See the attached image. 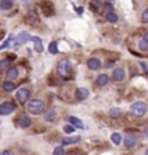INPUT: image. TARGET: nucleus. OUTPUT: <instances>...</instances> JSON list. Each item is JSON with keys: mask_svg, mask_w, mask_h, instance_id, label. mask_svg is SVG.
Masks as SVG:
<instances>
[{"mask_svg": "<svg viewBox=\"0 0 148 155\" xmlns=\"http://www.w3.org/2000/svg\"><path fill=\"white\" fill-rule=\"evenodd\" d=\"M143 40H145V42H147V43H148V32H145V33H144V36H143Z\"/></svg>", "mask_w": 148, "mask_h": 155, "instance_id": "nucleus-32", "label": "nucleus"}, {"mask_svg": "<svg viewBox=\"0 0 148 155\" xmlns=\"http://www.w3.org/2000/svg\"><path fill=\"white\" fill-rule=\"evenodd\" d=\"M104 10H105V13H108V12H112V7H111L109 3H105V5H104Z\"/></svg>", "mask_w": 148, "mask_h": 155, "instance_id": "nucleus-30", "label": "nucleus"}, {"mask_svg": "<svg viewBox=\"0 0 148 155\" xmlns=\"http://www.w3.org/2000/svg\"><path fill=\"white\" fill-rule=\"evenodd\" d=\"M17 125L20 128H29L32 125V119L28 115H20L17 118Z\"/></svg>", "mask_w": 148, "mask_h": 155, "instance_id": "nucleus-8", "label": "nucleus"}, {"mask_svg": "<svg viewBox=\"0 0 148 155\" xmlns=\"http://www.w3.org/2000/svg\"><path fill=\"white\" fill-rule=\"evenodd\" d=\"M13 7V0H2L0 2V9L2 10H9Z\"/></svg>", "mask_w": 148, "mask_h": 155, "instance_id": "nucleus-19", "label": "nucleus"}, {"mask_svg": "<svg viewBox=\"0 0 148 155\" xmlns=\"http://www.w3.org/2000/svg\"><path fill=\"white\" fill-rule=\"evenodd\" d=\"M109 82V76L108 75H105V73H101L96 76V85L98 86H105V85H108Z\"/></svg>", "mask_w": 148, "mask_h": 155, "instance_id": "nucleus-16", "label": "nucleus"}, {"mask_svg": "<svg viewBox=\"0 0 148 155\" xmlns=\"http://www.w3.org/2000/svg\"><path fill=\"white\" fill-rule=\"evenodd\" d=\"M30 38H32V36H30L28 32H20V33H19V36L16 38V40H15V45H13V46L17 49L20 45H25L26 42H29V40H30Z\"/></svg>", "mask_w": 148, "mask_h": 155, "instance_id": "nucleus-6", "label": "nucleus"}, {"mask_svg": "<svg viewBox=\"0 0 148 155\" xmlns=\"http://www.w3.org/2000/svg\"><path fill=\"white\" fill-rule=\"evenodd\" d=\"M52 155H63V145L62 147H56L53 150V154Z\"/></svg>", "mask_w": 148, "mask_h": 155, "instance_id": "nucleus-28", "label": "nucleus"}, {"mask_svg": "<svg viewBox=\"0 0 148 155\" xmlns=\"http://www.w3.org/2000/svg\"><path fill=\"white\" fill-rule=\"evenodd\" d=\"M86 65H88V68L91 71H96V69H99V68L102 66V62L99 61L98 58H91V59H88Z\"/></svg>", "mask_w": 148, "mask_h": 155, "instance_id": "nucleus-10", "label": "nucleus"}, {"mask_svg": "<svg viewBox=\"0 0 148 155\" xmlns=\"http://www.w3.org/2000/svg\"><path fill=\"white\" fill-rule=\"evenodd\" d=\"M0 155H15V154H13V151L6 150V151H3V152H0Z\"/></svg>", "mask_w": 148, "mask_h": 155, "instance_id": "nucleus-31", "label": "nucleus"}, {"mask_svg": "<svg viewBox=\"0 0 148 155\" xmlns=\"http://www.w3.org/2000/svg\"><path fill=\"white\" fill-rule=\"evenodd\" d=\"M49 52L52 55H56V53H59V49H58V43L56 42H52L49 45Z\"/></svg>", "mask_w": 148, "mask_h": 155, "instance_id": "nucleus-24", "label": "nucleus"}, {"mask_svg": "<svg viewBox=\"0 0 148 155\" xmlns=\"http://www.w3.org/2000/svg\"><path fill=\"white\" fill-rule=\"evenodd\" d=\"M6 78H7V81H15L19 78V71H17V68L12 66V68H7V71H6Z\"/></svg>", "mask_w": 148, "mask_h": 155, "instance_id": "nucleus-11", "label": "nucleus"}, {"mask_svg": "<svg viewBox=\"0 0 148 155\" xmlns=\"http://www.w3.org/2000/svg\"><path fill=\"white\" fill-rule=\"evenodd\" d=\"M145 155H148V148H147V151H145Z\"/></svg>", "mask_w": 148, "mask_h": 155, "instance_id": "nucleus-34", "label": "nucleus"}, {"mask_svg": "<svg viewBox=\"0 0 148 155\" xmlns=\"http://www.w3.org/2000/svg\"><path fill=\"white\" fill-rule=\"evenodd\" d=\"M9 65H10V61H9V59H3V61H0V69H7Z\"/></svg>", "mask_w": 148, "mask_h": 155, "instance_id": "nucleus-27", "label": "nucleus"}, {"mask_svg": "<svg viewBox=\"0 0 148 155\" xmlns=\"http://www.w3.org/2000/svg\"><path fill=\"white\" fill-rule=\"evenodd\" d=\"M138 49L141 50V52H148V43L145 40H140L138 42Z\"/></svg>", "mask_w": 148, "mask_h": 155, "instance_id": "nucleus-25", "label": "nucleus"}, {"mask_svg": "<svg viewBox=\"0 0 148 155\" xmlns=\"http://www.w3.org/2000/svg\"><path fill=\"white\" fill-rule=\"evenodd\" d=\"M12 42H13V36H9V39H6V40H5V43L0 45V50L6 49V48H10V46H12Z\"/></svg>", "mask_w": 148, "mask_h": 155, "instance_id": "nucleus-23", "label": "nucleus"}, {"mask_svg": "<svg viewBox=\"0 0 148 155\" xmlns=\"http://www.w3.org/2000/svg\"><path fill=\"white\" fill-rule=\"evenodd\" d=\"M130 111H131V114L134 116H144L145 114H147V104L145 102H143V101H138V102H134L131 105V108H130Z\"/></svg>", "mask_w": 148, "mask_h": 155, "instance_id": "nucleus-2", "label": "nucleus"}, {"mask_svg": "<svg viewBox=\"0 0 148 155\" xmlns=\"http://www.w3.org/2000/svg\"><path fill=\"white\" fill-rule=\"evenodd\" d=\"M15 111H16V106L10 101H6L3 104H0V115H10Z\"/></svg>", "mask_w": 148, "mask_h": 155, "instance_id": "nucleus-4", "label": "nucleus"}, {"mask_svg": "<svg viewBox=\"0 0 148 155\" xmlns=\"http://www.w3.org/2000/svg\"><path fill=\"white\" fill-rule=\"evenodd\" d=\"M68 122H69V124H72L75 128L83 129V122L81 121L79 118H76V116H68Z\"/></svg>", "mask_w": 148, "mask_h": 155, "instance_id": "nucleus-15", "label": "nucleus"}, {"mask_svg": "<svg viewBox=\"0 0 148 155\" xmlns=\"http://www.w3.org/2000/svg\"><path fill=\"white\" fill-rule=\"evenodd\" d=\"M111 141L114 142V145H119L121 141H122V137H121V134L114 132L112 135H111Z\"/></svg>", "mask_w": 148, "mask_h": 155, "instance_id": "nucleus-21", "label": "nucleus"}, {"mask_svg": "<svg viewBox=\"0 0 148 155\" xmlns=\"http://www.w3.org/2000/svg\"><path fill=\"white\" fill-rule=\"evenodd\" d=\"M15 83H13V81H5V82L2 83V89L5 91V92H13L15 91Z\"/></svg>", "mask_w": 148, "mask_h": 155, "instance_id": "nucleus-17", "label": "nucleus"}, {"mask_svg": "<svg viewBox=\"0 0 148 155\" xmlns=\"http://www.w3.org/2000/svg\"><path fill=\"white\" fill-rule=\"evenodd\" d=\"M112 79L115 82H122L125 79V69L124 68H115L112 72Z\"/></svg>", "mask_w": 148, "mask_h": 155, "instance_id": "nucleus-7", "label": "nucleus"}, {"mask_svg": "<svg viewBox=\"0 0 148 155\" xmlns=\"http://www.w3.org/2000/svg\"><path fill=\"white\" fill-rule=\"evenodd\" d=\"M30 40H32L33 45H35V50H36L38 53H42V52H43V45H42L40 38H38V36H32Z\"/></svg>", "mask_w": 148, "mask_h": 155, "instance_id": "nucleus-13", "label": "nucleus"}, {"mask_svg": "<svg viewBox=\"0 0 148 155\" xmlns=\"http://www.w3.org/2000/svg\"><path fill=\"white\" fill-rule=\"evenodd\" d=\"M82 9H83V7H76V13H78V15H82Z\"/></svg>", "mask_w": 148, "mask_h": 155, "instance_id": "nucleus-33", "label": "nucleus"}, {"mask_svg": "<svg viewBox=\"0 0 148 155\" xmlns=\"http://www.w3.org/2000/svg\"><path fill=\"white\" fill-rule=\"evenodd\" d=\"M58 72L62 75V76H69L72 72V63L71 61H68V59H62V61H59V63H58Z\"/></svg>", "mask_w": 148, "mask_h": 155, "instance_id": "nucleus-3", "label": "nucleus"}, {"mask_svg": "<svg viewBox=\"0 0 148 155\" xmlns=\"http://www.w3.org/2000/svg\"><path fill=\"white\" fill-rule=\"evenodd\" d=\"M89 96V91L86 88H78L76 89V99L78 101H85Z\"/></svg>", "mask_w": 148, "mask_h": 155, "instance_id": "nucleus-14", "label": "nucleus"}, {"mask_svg": "<svg viewBox=\"0 0 148 155\" xmlns=\"http://www.w3.org/2000/svg\"><path fill=\"white\" fill-rule=\"evenodd\" d=\"M63 131H65L66 134H72L73 131H75V127H73V125H71V124H66L65 127H63Z\"/></svg>", "mask_w": 148, "mask_h": 155, "instance_id": "nucleus-26", "label": "nucleus"}, {"mask_svg": "<svg viewBox=\"0 0 148 155\" xmlns=\"http://www.w3.org/2000/svg\"><path fill=\"white\" fill-rule=\"evenodd\" d=\"M79 141H81V137H73V138H63V139H62V145L78 144Z\"/></svg>", "mask_w": 148, "mask_h": 155, "instance_id": "nucleus-18", "label": "nucleus"}, {"mask_svg": "<svg viewBox=\"0 0 148 155\" xmlns=\"http://www.w3.org/2000/svg\"><path fill=\"white\" fill-rule=\"evenodd\" d=\"M137 144V138L134 137V135H126L125 138H124V147H125L126 150H131L134 148Z\"/></svg>", "mask_w": 148, "mask_h": 155, "instance_id": "nucleus-9", "label": "nucleus"}, {"mask_svg": "<svg viewBox=\"0 0 148 155\" xmlns=\"http://www.w3.org/2000/svg\"><path fill=\"white\" fill-rule=\"evenodd\" d=\"M58 116V114H56V109H53V108H50V109H48L46 112H43V118L45 121L48 122H52L55 121V118Z\"/></svg>", "mask_w": 148, "mask_h": 155, "instance_id": "nucleus-12", "label": "nucleus"}, {"mask_svg": "<svg viewBox=\"0 0 148 155\" xmlns=\"http://www.w3.org/2000/svg\"><path fill=\"white\" fill-rule=\"evenodd\" d=\"M105 17H106V20L111 23H116L118 22V15L114 13V12H108V13H105Z\"/></svg>", "mask_w": 148, "mask_h": 155, "instance_id": "nucleus-20", "label": "nucleus"}, {"mask_svg": "<svg viewBox=\"0 0 148 155\" xmlns=\"http://www.w3.org/2000/svg\"><path fill=\"white\" fill-rule=\"evenodd\" d=\"M28 112L32 115H40L45 112V102L40 99H32L28 104Z\"/></svg>", "mask_w": 148, "mask_h": 155, "instance_id": "nucleus-1", "label": "nucleus"}, {"mask_svg": "<svg viewBox=\"0 0 148 155\" xmlns=\"http://www.w3.org/2000/svg\"><path fill=\"white\" fill-rule=\"evenodd\" d=\"M29 98H30V91L28 88H19L16 92V99L20 102V104H25L28 102Z\"/></svg>", "mask_w": 148, "mask_h": 155, "instance_id": "nucleus-5", "label": "nucleus"}, {"mask_svg": "<svg viewBox=\"0 0 148 155\" xmlns=\"http://www.w3.org/2000/svg\"><path fill=\"white\" fill-rule=\"evenodd\" d=\"M109 115H111V118H119V116L122 115V109H119V108H112L109 111Z\"/></svg>", "mask_w": 148, "mask_h": 155, "instance_id": "nucleus-22", "label": "nucleus"}, {"mask_svg": "<svg viewBox=\"0 0 148 155\" xmlns=\"http://www.w3.org/2000/svg\"><path fill=\"white\" fill-rule=\"evenodd\" d=\"M141 20H143L144 23H148V7L143 12V15H141Z\"/></svg>", "mask_w": 148, "mask_h": 155, "instance_id": "nucleus-29", "label": "nucleus"}]
</instances>
